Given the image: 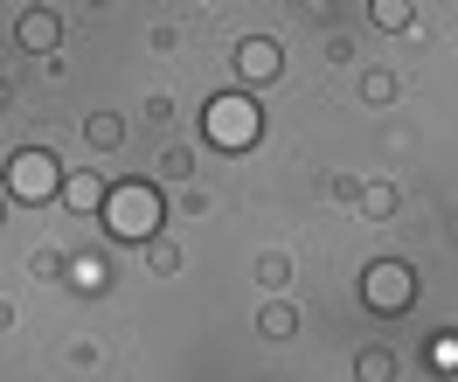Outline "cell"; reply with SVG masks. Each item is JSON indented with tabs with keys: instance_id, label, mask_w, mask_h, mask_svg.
Returning <instances> with one entry per match:
<instances>
[{
	"instance_id": "9",
	"label": "cell",
	"mask_w": 458,
	"mask_h": 382,
	"mask_svg": "<svg viewBox=\"0 0 458 382\" xmlns=\"http://www.w3.org/2000/svg\"><path fill=\"white\" fill-rule=\"evenodd\" d=\"M153 181H167V188H188V181H195V153L181 147V140H174V147H160V160H153Z\"/></svg>"
},
{
	"instance_id": "19",
	"label": "cell",
	"mask_w": 458,
	"mask_h": 382,
	"mask_svg": "<svg viewBox=\"0 0 458 382\" xmlns=\"http://www.w3.org/2000/svg\"><path fill=\"white\" fill-rule=\"evenodd\" d=\"M174 208H181V216H208V195L188 181V188H174Z\"/></svg>"
},
{
	"instance_id": "14",
	"label": "cell",
	"mask_w": 458,
	"mask_h": 382,
	"mask_svg": "<svg viewBox=\"0 0 458 382\" xmlns=\"http://www.w3.org/2000/svg\"><path fill=\"white\" fill-rule=\"evenodd\" d=\"M369 14H375V29H389V35L417 29V7H410V0H375Z\"/></svg>"
},
{
	"instance_id": "13",
	"label": "cell",
	"mask_w": 458,
	"mask_h": 382,
	"mask_svg": "<svg viewBox=\"0 0 458 382\" xmlns=\"http://www.w3.org/2000/svg\"><path fill=\"white\" fill-rule=\"evenodd\" d=\"M258 285L264 293H285L292 285V250H264L258 258Z\"/></svg>"
},
{
	"instance_id": "16",
	"label": "cell",
	"mask_w": 458,
	"mask_h": 382,
	"mask_svg": "<svg viewBox=\"0 0 458 382\" xmlns=\"http://www.w3.org/2000/svg\"><path fill=\"white\" fill-rule=\"evenodd\" d=\"M146 271H153V278H174V271H181V243L153 236V243H146Z\"/></svg>"
},
{
	"instance_id": "2",
	"label": "cell",
	"mask_w": 458,
	"mask_h": 382,
	"mask_svg": "<svg viewBox=\"0 0 458 382\" xmlns=\"http://www.w3.org/2000/svg\"><path fill=\"white\" fill-rule=\"evenodd\" d=\"M201 140L223 147V153H250L264 140L258 98H250V90H223V98H208V105H201Z\"/></svg>"
},
{
	"instance_id": "12",
	"label": "cell",
	"mask_w": 458,
	"mask_h": 382,
	"mask_svg": "<svg viewBox=\"0 0 458 382\" xmlns=\"http://www.w3.org/2000/svg\"><path fill=\"white\" fill-rule=\"evenodd\" d=\"M354 382H396V348H361L354 354Z\"/></svg>"
},
{
	"instance_id": "21",
	"label": "cell",
	"mask_w": 458,
	"mask_h": 382,
	"mask_svg": "<svg viewBox=\"0 0 458 382\" xmlns=\"http://www.w3.org/2000/svg\"><path fill=\"white\" fill-rule=\"evenodd\" d=\"M361 188H369V181H354V174H334V181H327V195H334V202H361Z\"/></svg>"
},
{
	"instance_id": "8",
	"label": "cell",
	"mask_w": 458,
	"mask_h": 382,
	"mask_svg": "<svg viewBox=\"0 0 458 382\" xmlns=\"http://www.w3.org/2000/svg\"><path fill=\"white\" fill-rule=\"evenodd\" d=\"M396 208H403L396 181H369V188H361V223H396Z\"/></svg>"
},
{
	"instance_id": "17",
	"label": "cell",
	"mask_w": 458,
	"mask_h": 382,
	"mask_svg": "<svg viewBox=\"0 0 458 382\" xmlns=\"http://www.w3.org/2000/svg\"><path fill=\"white\" fill-rule=\"evenodd\" d=\"M396 98V70H369L361 77V105H389Z\"/></svg>"
},
{
	"instance_id": "24",
	"label": "cell",
	"mask_w": 458,
	"mask_h": 382,
	"mask_svg": "<svg viewBox=\"0 0 458 382\" xmlns=\"http://www.w3.org/2000/svg\"><path fill=\"white\" fill-rule=\"evenodd\" d=\"M0 223H7V195H0Z\"/></svg>"
},
{
	"instance_id": "4",
	"label": "cell",
	"mask_w": 458,
	"mask_h": 382,
	"mask_svg": "<svg viewBox=\"0 0 458 382\" xmlns=\"http://www.w3.org/2000/svg\"><path fill=\"white\" fill-rule=\"evenodd\" d=\"M361 299H369L375 313H410L417 306V271L403 265V258H375L361 271Z\"/></svg>"
},
{
	"instance_id": "18",
	"label": "cell",
	"mask_w": 458,
	"mask_h": 382,
	"mask_svg": "<svg viewBox=\"0 0 458 382\" xmlns=\"http://www.w3.org/2000/svg\"><path fill=\"white\" fill-rule=\"evenodd\" d=\"M430 369L458 376V334H437V341H430Z\"/></svg>"
},
{
	"instance_id": "5",
	"label": "cell",
	"mask_w": 458,
	"mask_h": 382,
	"mask_svg": "<svg viewBox=\"0 0 458 382\" xmlns=\"http://www.w3.org/2000/svg\"><path fill=\"white\" fill-rule=\"evenodd\" d=\"M236 77L250 90L278 84V77H285V42H278V35H243V42H236Z\"/></svg>"
},
{
	"instance_id": "20",
	"label": "cell",
	"mask_w": 458,
	"mask_h": 382,
	"mask_svg": "<svg viewBox=\"0 0 458 382\" xmlns=\"http://www.w3.org/2000/svg\"><path fill=\"white\" fill-rule=\"evenodd\" d=\"M29 271H35V278H49V285H56V278H63V258L49 250V243H42V250L29 258Z\"/></svg>"
},
{
	"instance_id": "3",
	"label": "cell",
	"mask_w": 458,
	"mask_h": 382,
	"mask_svg": "<svg viewBox=\"0 0 458 382\" xmlns=\"http://www.w3.org/2000/svg\"><path fill=\"white\" fill-rule=\"evenodd\" d=\"M7 202H56L63 195V160L56 153H42V147H21L14 160H7V188H0Z\"/></svg>"
},
{
	"instance_id": "23",
	"label": "cell",
	"mask_w": 458,
	"mask_h": 382,
	"mask_svg": "<svg viewBox=\"0 0 458 382\" xmlns=\"http://www.w3.org/2000/svg\"><path fill=\"white\" fill-rule=\"evenodd\" d=\"M7 98H14V90H7V84H0V112H7Z\"/></svg>"
},
{
	"instance_id": "10",
	"label": "cell",
	"mask_w": 458,
	"mask_h": 382,
	"mask_svg": "<svg viewBox=\"0 0 458 382\" xmlns=\"http://www.w3.org/2000/svg\"><path fill=\"white\" fill-rule=\"evenodd\" d=\"M258 334L264 341H292V334H299V306H292V299H271L258 313Z\"/></svg>"
},
{
	"instance_id": "1",
	"label": "cell",
	"mask_w": 458,
	"mask_h": 382,
	"mask_svg": "<svg viewBox=\"0 0 458 382\" xmlns=\"http://www.w3.org/2000/svg\"><path fill=\"white\" fill-rule=\"evenodd\" d=\"M160 216H167L160 181H118L112 195H105V208H98L105 236H118V243H153V236H160Z\"/></svg>"
},
{
	"instance_id": "6",
	"label": "cell",
	"mask_w": 458,
	"mask_h": 382,
	"mask_svg": "<svg viewBox=\"0 0 458 382\" xmlns=\"http://www.w3.org/2000/svg\"><path fill=\"white\" fill-rule=\"evenodd\" d=\"M14 42L29 49V56H56L63 49V14H49V7H21V21H14Z\"/></svg>"
},
{
	"instance_id": "22",
	"label": "cell",
	"mask_w": 458,
	"mask_h": 382,
	"mask_svg": "<svg viewBox=\"0 0 458 382\" xmlns=\"http://www.w3.org/2000/svg\"><path fill=\"white\" fill-rule=\"evenodd\" d=\"M0 334H14V306L7 299H0Z\"/></svg>"
},
{
	"instance_id": "15",
	"label": "cell",
	"mask_w": 458,
	"mask_h": 382,
	"mask_svg": "<svg viewBox=\"0 0 458 382\" xmlns=\"http://www.w3.org/2000/svg\"><path fill=\"white\" fill-rule=\"evenodd\" d=\"M63 278H70V285H77V293H105V265H98V258H70V265H63Z\"/></svg>"
},
{
	"instance_id": "7",
	"label": "cell",
	"mask_w": 458,
	"mask_h": 382,
	"mask_svg": "<svg viewBox=\"0 0 458 382\" xmlns=\"http://www.w3.org/2000/svg\"><path fill=\"white\" fill-rule=\"evenodd\" d=\"M105 195H112V188H105V181L90 174V167H77V174H63V202L77 208V216H98V208H105Z\"/></svg>"
},
{
	"instance_id": "11",
	"label": "cell",
	"mask_w": 458,
	"mask_h": 382,
	"mask_svg": "<svg viewBox=\"0 0 458 382\" xmlns=\"http://www.w3.org/2000/svg\"><path fill=\"white\" fill-rule=\"evenodd\" d=\"M84 140L98 153H118V147H125V118H118V112H90L84 118Z\"/></svg>"
}]
</instances>
